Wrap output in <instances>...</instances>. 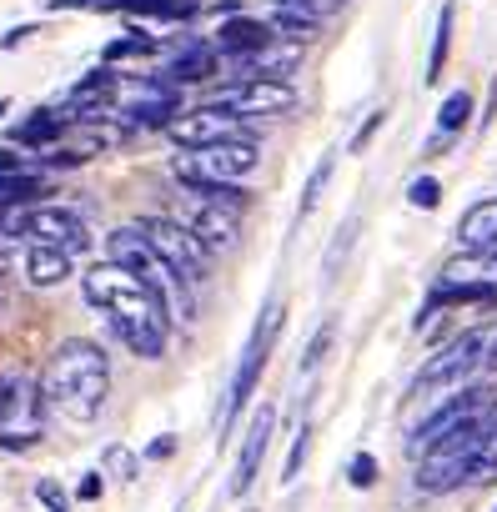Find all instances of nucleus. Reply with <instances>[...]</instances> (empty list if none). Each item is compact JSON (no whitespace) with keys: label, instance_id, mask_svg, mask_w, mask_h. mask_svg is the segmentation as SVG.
I'll use <instances>...</instances> for the list:
<instances>
[{"label":"nucleus","instance_id":"nucleus-9","mask_svg":"<svg viewBox=\"0 0 497 512\" xmlns=\"http://www.w3.org/2000/svg\"><path fill=\"white\" fill-rule=\"evenodd\" d=\"M136 231L146 236V246L161 256V262L171 267V277L176 282H186V287H196V282H206V251L191 241V231L176 221V216H141L136 221Z\"/></svg>","mask_w":497,"mask_h":512},{"label":"nucleus","instance_id":"nucleus-21","mask_svg":"<svg viewBox=\"0 0 497 512\" xmlns=\"http://www.w3.org/2000/svg\"><path fill=\"white\" fill-rule=\"evenodd\" d=\"M46 181L36 176V171H11V176H0V211L6 206H36V201H46Z\"/></svg>","mask_w":497,"mask_h":512},{"label":"nucleus","instance_id":"nucleus-1","mask_svg":"<svg viewBox=\"0 0 497 512\" xmlns=\"http://www.w3.org/2000/svg\"><path fill=\"white\" fill-rule=\"evenodd\" d=\"M81 297H86L96 312H106L111 332L121 337V347H126L131 357H141V362L166 357L171 317H166V307H161L141 282H131L121 267H111V262L86 267V272H81Z\"/></svg>","mask_w":497,"mask_h":512},{"label":"nucleus","instance_id":"nucleus-2","mask_svg":"<svg viewBox=\"0 0 497 512\" xmlns=\"http://www.w3.org/2000/svg\"><path fill=\"white\" fill-rule=\"evenodd\" d=\"M106 392H111V357L96 347V342H61L41 372V397L46 407H56L66 422H91L101 407H106Z\"/></svg>","mask_w":497,"mask_h":512},{"label":"nucleus","instance_id":"nucleus-13","mask_svg":"<svg viewBox=\"0 0 497 512\" xmlns=\"http://www.w3.org/2000/svg\"><path fill=\"white\" fill-rule=\"evenodd\" d=\"M176 221L191 231V241H196L201 251H231L236 236H241V231H236V211L211 206V201H196V196H181Z\"/></svg>","mask_w":497,"mask_h":512},{"label":"nucleus","instance_id":"nucleus-5","mask_svg":"<svg viewBox=\"0 0 497 512\" xmlns=\"http://www.w3.org/2000/svg\"><path fill=\"white\" fill-rule=\"evenodd\" d=\"M46 437V397L26 372H0V447L26 452Z\"/></svg>","mask_w":497,"mask_h":512},{"label":"nucleus","instance_id":"nucleus-14","mask_svg":"<svg viewBox=\"0 0 497 512\" xmlns=\"http://www.w3.org/2000/svg\"><path fill=\"white\" fill-rule=\"evenodd\" d=\"M272 432H277V407H257V417L246 422V432H241V452H236V472H231V497H246L257 487V472H262V457L272 447Z\"/></svg>","mask_w":497,"mask_h":512},{"label":"nucleus","instance_id":"nucleus-36","mask_svg":"<svg viewBox=\"0 0 497 512\" xmlns=\"http://www.w3.org/2000/svg\"><path fill=\"white\" fill-rule=\"evenodd\" d=\"M477 282L497 292V251H482V256H477Z\"/></svg>","mask_w":497,"mask_h":512},{"label":"nucleus","instance_id":"nucleus-39","mask_svg":"<svg viewBox=\"0 0 497 512\" xmlns=\"http://www.w3.org/2000/svg\"><path fill=\"white\" fill-rule=\"evenodd\" d=\"M11 171H21V156L16 151H0V176H11Z\"/></svg>","mask_w":497,"mask_h":512},{"label":"nucleus","instance_id":"nucleus-10","mask_svg":"<svg viewBox=\"0 0 497 512\" xmlns=\"http://www.w3.org/2000/svg\"><path fill=\"white\" fill-rule=\"evenodd\" d=\"M21 236H31L36 246H56V251H66V256L91 251V226H86V216L71 211V206H56V201L26 206V211H21Z\"/></svg>","mask_w":497,"mask_h":512},{"label":"nucleus","instance_id":"nucleus-30","mask_svg":"<svg viewBox=\"0 0 497 512\" xmlns=\"http://www.w3.org/2000/svg\"><path fill=\"white\" fill-rule=\"evenodd\" d=\"M347 482H352V487H372V482H377V457H372V452H357V457L347 462Z\"/></svg>","mask_w":497,"mask_h":512},{"label":"nucleus","instance_id":"nucleus-18","mask_svg":"<svg viewBox=\"0 0 497 512\" xmlns=\"http://www.w3.org/2000/svg\"><path fill=\"white\" fill-rule=\"evenodd\" d=\"M216 71H221V61H216V46H201V41H191L181 56H171V61H166V71H161V76H166L171 86H191V81H211Z\"/></svg>","mask_w":497,"mask_h":512},{"label":"nucleus","instance_id":"nucleus-22","mask_svg":"<svg viewBox=\"0 0 497 512\" xmlns=\"http://www.w3.org/2000/svg\"><path fill=\"white\" fill-rule=\"evenodd\" d=\"M126 16H146V21H191L201 11V0H121Z\"/></svg>","mask_w":497,"mask_h":512},{"label":"nucleus","instance_id":"nucleus-34","mask_svg":"<svg viewBox=\"0 0 497 512\" xmlns=\"http://www.w3.org/2000/svg\"><path fill=\"white\" fill-rule=\"evenodd\" d=\"M307 447H312V432L302 427V432H297V442H292V457H287V467H282V477H287V482L302 472V462H307Z\"/></svg>","mask_w":497,"mask_h":512},{"label":"nucleus","instance_id":"nucleus-6","mask_svg":"<svg viewBox=\"0 0 497 512\" xmlns=\"http://www.w3.org/2000/svg\"><path fill=\"white\" fill-rule=\"evenodd\" d=\"M492 422V417H487ZM487 422H472V427H462V432H452V437H442L437 447H427L422 457H417V487L427 492V497H442V492H457L467 477H472V462H477V447H482V432H487Z\"/></svg>","mask_w":497,"mask_h":512},{"label":"nucleus","instance_id":"nucleus-4","mask_svg":"<svg viewBox=\"0 0 497 512\" xmlns=\"http://www.w3.org/2000/svg\"><path fill=\"white\" fill-rule=\"evenodd\" d=\"M487 417H497V382H482V387H452V392H442V402L412 427L407 452L422 457V452L437 447L442 437H452V432H462V427H472V422H487Z\"/></svg>","mask_w":497,"mask_h":512},{"label":"nucleus","instance_id":"nucleus-32","mask_svg":"<svg viewBox=\"0 0 497 512\" xmlns=\"http://www.w3.org/2000/svg\"><path fill=\"white\" fill-rule=\"evenodd\" d=\"M272 6H287V11H307V16H332L337 6H342V0H272Z\"/></svg>","mask_w":497,"mask_h":512},{"label":"nucleus","instance_id":"nucleus-12","mask_svg":"<svg viewBox=\"0 0 497 512\" xmlns=\"http://www.w3.org/2000/svg\"><path fill=\"white\" fill-rule=\"evenodd\" d=\"M166 136H171V146H176L181 156L206 151V146H221V141H257L252 131H241V121H231V116H221V111H211V106L176 116V121L166 126Z\"/></svg>","mask_w":497,"mask_h":512},{"label":"nucleus","instance_id":"nucleus-27","mask_svg":"<svg viewBox=\"0 0 497 512\" xmlns=\"http://www.w3.org/2000/svg\"><path fill=\"white\" fill-rule=\"evenodd\" d=\"M332 166H337L332 156H322V161L312 166V176H307V191H302V206H297V221H302V216H312V206H317V196H322V186L332 181Z\"/></svg>","mask_w":497,"mask_h":512},{"label":"nucleus","instance_id":"nucleus-24","mask_svg":"<svg viewBox=\"0 0 497 512\" xmlns=\"http://www.w3.org/2000/svg\"><path fill=\"white\" fill-rule=\"evenodd\" d=\"M156 51H161V46H156L151 36H116V41H106L101 61H106V66H116V61L126 66V61H151Z\"/></svg>","mask_w":497,"mask_h":512},{"label":"nucleus","instance_id":"nucleus-43","mask_svg":"<svg viewBox=\"0 0 497 512\" xmlns=\"http://www.w3.org/2000/svg\"><path fill=\"white\" fill-rule=\"evenodd\" d=\"M6 111H11V101H6V96H0V116H6Z\"/></svg>","mask_w":497,"mask_h":512},{"label":"nucleus","instance_id":"nucleus-23","mask_svg":"<svg viewBox=\"0 0 497 512\" xmlns=\"http://www.w3.org/2000/svg\"><path fill=\"white\" fill-rule=\"evenodd\" d=\"M447 51H452V6L437 11V36H432V56H427V86L442 81V71H447Z\"/></svg>","mask_w":497,"mask_h":512},{"label":"nucleus","instance_id":"nucleus-42","mask_svg":"<svg viewBox=\"0 0 497 512\" xmlns=\"http://www.w3.org/2000/svg\"><path fill=\"white\" fill-rule=\"evenodd\" d=\"M51 6H61V11H71V6H96V0H51Z\"/></svg>","mask_w":497,"mask_h":512},{"label":"nucleus","instance_id":"nucleus-33","mask_svg":"<svg viewBox=\"0 0 497 512\" xmlns=\"http://www.w3.org/2000/svg\"><path fill=\"white\" fill-rule=\"evenodd\" d=\"M382 121H387V111H372V116H367V121L357 126V136H352V151H357V156H362V151L372 146V136L382 131Z\"/></svg>","mask_w":497,"mask_h":512},{"label":"nucleus","instance_id":"nucleus-3","mask_svg":"<svg viewBox=\"0 0 497 512\" xmlns=\"http://www.w3.org/2000/svg\"><path fill=\"white\" fill-rule=\"evenodd\" d=\"M106 246H111V267H121L131 282H141V287L166 307V317H176V322H196V287H186V282L171 277V267L146 246V236H141L136 226L111 231Z\"/></svg>","mask_w":497,"mask_h":512},{"label":"nucleus","instance_id":"nucleus-19","mask_svg":"<svg viewBox=\"0 0 497 512\" xmlns=\"http://www.w3.org/2000/svg\"><path fill=\"white\" fill-rule=\"evenodd\" d=\"M66 277H71V256L56 251V246H36L31 241V251H26V282L31 287H61Z\"/></svg>","mask_w":497,"mask_h":512},{"label":"nucleus","instance_id":"nucleus-38","mask_svg":"<svg viewBox=\"0 0 497 512\" xmlns=\"http://www.w3.org/2000/svg\"><path fill=\"white\" fill-rule=\"evenodd\" d=\"M76 497H86V502H91V497H101V477H96V472H91V477H81Z\"/></svg>","mask_w":497,"mask_h":512},{"label":"nucleus","instance_id":"nucleus-16","mask_svg":"<svg viewBox=\"0 0 497 512\" xmlns=\"http://www.w3.org/2000/svg\"><path fill=\"white\" fill-rule=\"evenodd\" d=\"M457 241H462V251H472V256L497 251V196L472 201V206L462 211V221H457Z\"/></svg>","mask_w":497,"mask_h":512},{"label":"nucleus","instance_id":"nucleus-28","mask_svg":"<svg viewBox=\"0 0 497 512\" xmlns=\"http://www.w3.org/2000/svg\"><path fill=\"white\" fill-rule=\"evenodd\" d=\"M101 462H106V472H111V477H121V482H136V477H141V472H136V452H131V447H121V442H111Z\"/></svg>","mask_w":497,"mask_h":512},{"label":"nucleus","instance_id":"nucleus-31","mask_svg":"<svg viewBox=\"0 0 497 512\" xmlns=\"http://www.w3.org/2000/svg\"><path fill=\"white\" fill-rule=\"evenodd\" d=\"M36 497H41L51 512H71V497H66V492H61V482H51V477H41V482H36Z\"/></svg>","mask_w":497,"mask_h":512},{"label":"nucleus","instance_id":"nucleus-37","mask_svg":"<svg viewBox=\"0 0 497 512\" xmlns=\"http://www.w3.org/2000/svg\"><path fill=\"white\" fill-rule=\"evenodd\" d=\"M171 452H176V437H156V442L146 447V457H151V462H161V457H171Z\"/></svg>","mask_w":497,"mask_h":512},{"label":"nucleus","instance_id":"nucleus-17","mask_svg":"<svg viewBox=\"0 0 497 512\" xmlns=\"http://www.w3.org/2000/svg\"><path fill=\"white\" fill-rule=\"evenodd\" d=\"M267 41H277L272 26L267 21H252V16H231V21L216 26V51H226V56H252Z\"/></svg>","mask_w":497,"mask_h":512},{"label":"nucleus","instance_id":"nucleus-26","mask_svg":"<svg viewBox=\"0 0 497 512\" xmlns=\"http://www.w3.org/2000/svg\"><path fill=\"white\" fill-rule=\"evenodd\" d=\"M492 477H497V417L482 432V447H477V462H472V477L467 482H492Z\"/></svg>","mask_w":497,"mask_h":512},{"label":"nucleus","instance_id":"nucleus-8","mask_svg":"<svg viewBox=\"0 0 497 512\" xmlns=\"http://www.w3.org/2000/svg\"><path fill=\"white\" fill-rule=\"evenodd\" d=\"M277 337H282V302H267V312L257 317V327H252V342H246V352H241V367H236V377H231V392H226V427L236 422V412L252 402V392H257V382H262V372H267V362H272V352H277Z\"/></svg>","mask_w":497,"mask_h":512},{"label":"nucleus","instance_id":"nucleus-25","mask_svg":"<svg viewBox=\"0 0 497 512\" xmlns=\"http://www.w3.org/2000/svg\"><path fill=\"white\" fill-rule=\"evenodd\" d=\"M472 121V96L467 91H447L442 111H437V136H457Z\"/></svg>","mask_w":497,"mask_h":512},{"label":"nucleus","instance_id":"nucleus-41","mask_svg":"<svg viewBox=\"0 0 497 512\" xmlns=\"http://www.w3.org/2000/svg\"><path fill=\"white\" fill-rule=\"evenodd\" d=\"M482 362H492V367H497V332L487 337V357H482Z\"/></svg>","mask_w":497,"mask_h":512},{"label":"nucleus","instance_id":"nucleus-35","mask_svg":"<svg viewBox=\"0 0 497 512\" xmlns=\"http://www.w3.org/2000/svg\"><path fill=\"white\" fill-rule=\"evenodd\" d=\"M327 347H332V327H322V332L312 337V347H307V357H302V372H312V367L327 357Z\"/></svg>","mask_w":497,"mask_h":512},{"label":"nucleus","instance_id":"nucleus-11","mask_svg":"<svg viewBox=\"0 0 497 512\" xmlns=\"http://www.w3.org/2000/svg\"><path fill=\"white\" fill-rule=\"evenodd\" d=\"M206 106L221 111V116H231V121H241V116H277V111H292L297 106V91L287 81H231Z\"/></svg>","mask_w":497,"mask_h":512},{"label":"nucleus","instance_id":"nucleus-20","mask_svg":"<svg viewBox=\"0 0 497 512\" xmlns=\"http://www.w3.org/2000/svg\"><path fill=\"white\" fill-rule=\"evenodd\" d=\"M66 111H36L21 131H16V141L21 146H36V151H51V146H61L66 141Z\"/></svg>","mask_w":497,"mask_h":512},{"label":"nucleus","instance_id":"nucleus-7","mask_svg":"<svg viewBox=\"0 0 497 512\" xmlns=\"http://www.w3.org/2000/svg\"><path fill=\"white\" fill-rule=\"evenodd\" d=\"M482 357H487V332H457L447 347H437L427 362H422V372L412 377V392L417 397H427V392H452V387H462L477 367H482Z\"/></svg>","mask_w":497,"mask_h":512},{"label":"nucleus","instance_id":"nucleus-40","mask_svg":"<svg viewBox=\"0 0 497 512\" xmlns=\"http://www.w3.org/2000/svg\"><path fill=\"white\" fill-rule=\"evenodd\" d=\"M492 116H497V76H492V96H487V111H482V126H492Z\"/></svg>","mask_w":497,"mask_h":512},{"label":"nucleus","instance_id":"nucleus-29","mask_svg":"<svg viewBox=\"0 0 497 512\" xmlns=\"http://www.w3.org/2000/svg\"><path fill=\"white\" fill-rule=\"evenodd\" d=\"M407 201H412L417 211H437V201H442V181H437V176H417V181L407 186Z\"/></svg>","mask_w":497,"mask_h":512},{"label":"nucleus","instance_id":"nucleus-15","mask_svg":"<svg viewBox=\"0 0 497 512\" xmlns=\"http://www.w3.org/2000/svg\"><path fill=\"white\" fill-rule=\"evenodd\" d=\"M257 161H262L257 141H221V146L191 151V166H196V171H206V176H216V181H231V186H241V176H252Z\"/></svg>","mask_w":497,"mask_h":512}]
</instances>
